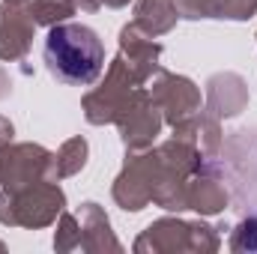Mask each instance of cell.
Segmentation results:
<instances>
[{"label":"cell","instance_id":"cell-1","mask_svg":"<svg viewBox=\"0 0 257 254\" xmlns=\"http://www.w3.org/2000/svg\"><path fill=\"white\" fill-rule=\"evenodd\" d=\"M45 66L63 84H90L99 78L105 63L102 39L87 24H57L45 39Z\"/></svg>","mask_w":257,"mask_h":254}]
</instances>
